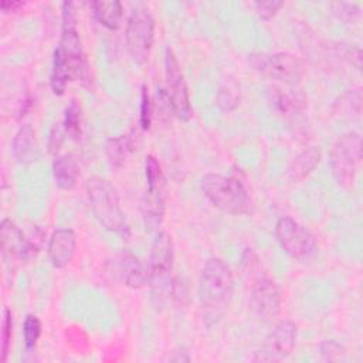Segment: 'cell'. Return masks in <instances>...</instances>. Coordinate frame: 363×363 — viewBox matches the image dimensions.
I'll list each match as a JSON object with an SVG mask.
<instances>
[{"label": "cell", "instance_id": "1", "mask_svg": "<svg viewBox=\"0 0 363 363\" xmlns=\"http://www.w3.org/2000/svg\"><path fill=\"white\" fill-rule=\"evenodd\" d=\"M234 278L228 265L220 258H210L204 264L199 279V298L206 311L221 316L233 298Z\"/></svg>", "mask_w": 363, "mask_h": 363}, {"label": "cell", "instance_id": "2", "mask_svg": "<svg viewBox=\"0 0 363 363\" xmlns=\"http://www.w3.org/2000/svg\"><path fill=\"white\" fill-rule=\"evenodd\" d=\"M200 187L207 200L224 213L242 216L252 211V200L237 177L207 173L201 177Z\"/></svg>", "mask_w": 363, "mask_h": 363}, {"label": "cell", "instance_id": "3", "mask_svg": "<svg viewBox=\"0 0 363 363\" xmlns=\"http://www.w3.org/2000/svg\"><path fill=\"white\" fill-rule=\"evenodd\" d=\"M86 193L94 216L108 231L126 235L129 227L113 186L104 177L92 176L86 182Z\"/></svg>", "mask_w": 363, "mask_h": 363}, {"label": "cell", "instance_id": "4", "mask_svg": "<svg viewBox=\"0 0 363 363\" xmlns=\"http://www.w3.org/2000/svg\"><path fill=\"white\" fill-rule=\"evenodd\" d=\"M360 160H362L360 133L350 130L340 135L335 142L329 156L330 172L336 183L343 187L352 186Z\"/></svg>", "mask_w": 363, "mask_h": 363}, {"label": "cell", "instance_id": "5", "mask_svg": "<svg viewBox=\"0 0 363 363\" xmlns=\"http://www.w3.org/2000/svg\"><path fill=\"white\" fill-rule=\"evenodd\" d=\"M43 237L44 234L40 228H34L30 235H26L16 223L10 218H4L0 224V241L4 262L14 268L17 262L34 258L40 251Z\"/></svg>", "mask_w": 363, "mask_h": 363}, {"label": "cell", "instance_id": "6", "mask_svg": "<svg viewBox=\"0 0 363 363\" xmlns=\"http://www.w3.org/2000/svg\"><path fill=\"white\" fill-rule=\"evenodd\" d=\"M58 48L62 51L69 68L71 81L85 79L88 75V65L85 61L81 37L77 28V14L74 3H62V28Z\"/></svg>", "mask_w": 363, "mask_h": 363}, {"label": "cell", "instance_id": "7", "mask_svg": "<svg viewBox=\"0 0 363 363\" xmlns=\"http://www.w3.org/2000/svg\"><path fill=\"white\" fill-rule=\"evenodd\" d=\"M125 37L133 61L145 64L149 60L155 41V18L146 6L138 4L130 11Z\"/></svg>", "mask_w": 363, "mask_h": 363}, {"label": "cell", "instance_id": "8", "mask_svg": "<svg viewBox=\"0 0 363 363\" xmlns=\"http://www.w3.org/2000/svg\"><path fill=\"white\" fill-rule=\"evenodd\" d=\"M275 237L281 248L294 259H308L316 250L315 235L291 217H281L277 221Z\"/></svg>", "mask_w": 363, "mask_h": 363}, {"label": "cell", "instance_id": "9", "mask_svg": "<svg viewBox=\"0 0 363 363\" xmlns=\"http://www.w3.org/2000/svg\"><path fill=\"white\" fill-rule=\"evenodd\" d=\"M149 284L155 295H162L170 284L173 267V242L167 233L156 234L149 257Z\"/></svg>", "mask_w": 363, "mask_h": 363}, {"label": "cell", "instance_id": "10", "mask_svg": "<svg viewBox=\"0 0 363 363\" xmlns=\"http://www.w3.org/2000/svg\"><path fill=\"white\" fill-rule=\"evenodd\" d=\"M164 75L166 94L169 96L173 113L182 121H189L193 115V109L190 105L187 85L179 61L169 47L164 50Z\"/></svg>", "mask_w": 363, "mask_h": 363}, {"label": "cell", "instance_id": "11", "mask_svg": "<svg viewBox=\"0 0 363 363\" xmlns=\"http://www.w3.org/2000/svg\"><path fill=\"white\" fill-rule=\"evenodd\" d=\"M298 329L291 320L278 322L265 337L262 347L255 352V362H281L286 359L296 343Z\"/></svg>", "mask_w": 363, "mask_h": 363}, {"label": "cell", "instance_id": "12", "mask_svg": "<svg viewBox=\"0 0 363 363\" xmlns=\"http://www.w3.org/2000/svg\"><path fill=\"white\" fill-rule=\"evenodd\" d=\"M250 61L257 71L282 82L298 81L302 71L301 61L289 52L252 54Z\"/></svg>", "mask_w": 363, "mask_h": 363}, {"label": "cell", "instance_id": "13", "mask_svg": "<svg viewBox=\"0 0 363 363\" xmlns=\"http://www.w3.org/2000/svg\"><path fill=\"white\" fill-rule=\"evenodd\" d=\"M248 308L251 315L262 322L272 320L281 311V292L278 285L268 277L258 278L250 292Z\"/></svg>", "mask_w": 363, "mask_h": 363}, {"label": "cell", "instance_id": "14", "mask_svg": "<svg viewBox=\"0 0 363 363\" xmlns=\"http://www.w3.org/2000/svg\"><path fill=\"white\" fill-rule=\"evenodd\" d=\"M113 275L126 286L139 289L149 284V267L130 252L119 254L112 267Z\"/></svg>", "mask_w": 363, "mask_h": 363}, {"label": "cell", "instance_id": "15", "mask_svg": "<svg viewBox=\"0 0 363 363\" xmlns=\"http://www.w3.org/2000/svg\"><path fill=\"white\" fill-rule=\"evenodd\" d=\"M164 180L147 183L140 200V211L146 230H156L164 217Z\"/></svg>", "mask_w": 363, "mask_h": 363}, {"label": "cell", "instance_id": "16", "mask_svg": "<svg viewBox=\"0 0 363 363\" xmlns=\"http://www.w3.org/2000/svg\"><path fill=\"white\" fill-rule=\"evenodd\" d=\"M77 235L71 228H57L48 241V259L54 268H65L74 258Z\"/></svg>", "mask_w": 363, "mask_h": 363}, {"label": "cell", "instance_id": "17", "mask_svg": "<svg viewBox=\"0 0 363 363\" xmlns=\"http://www.w3.org/2000/svg\"><path fill=\"white\" fill-rule=\"evenodd\" d=\"M35 132L31 125H23L14 135L11 142V153L20 163H27L35 156Z\"/></svg>", "mask_w": 363, "mask_h": 363}, {"label": "cell", "instance_id": "18", "mask_svg": "<svg viewBox=\"0 0 363 363\" xmlns=\"http://www.w3.org/2000/svg\"><path fill=\"white\" fill-rule=\"evenodd\" d=\"M52 174L55 184L61 190H71L78 180L79 169L77 160L71 156H60L52 162Z\"/></svg>", "mask_w": 363, "mask_h": 363}, {"label": "cell", "instance_id": "19", "mask_svg": "<svg viewBox=\"0 0 363 363\" xmlns=\"http://www.w3.org/2000/svg\"><path fill=\"white\" fill-rule=\"evenodd\" d=\"M320 162L319 147H308L294 157L288 167V176L291 180H301L306 177Z\"/></svg>", "mask_w": 363, "mask_h": 363}, {"label": "cell", "instance_id": "20", "mask_svg": "<svg viewBox=\"0 0 363 363\" xmlns=\"http://www.w3.org/2000/svg\"><path fill=\"white\" fill-rule=\"evenodd\" d=\"M135 150V138L132 135H122L119 138H111L106 140L105 153L112 167H121L128 156Z\"/></svg>", "mask_w": 363, "mask_h": 363}, {"label": "cell", "instance_id": "21", "mask_svg": "<svg viewBox=\"0 0 363 363\" xmlns=\"http://www.w3.org/2000/svg\"><path fill=\"white\" fill-rule=\"evenodd\" d=\"M94 14L96 20L106 27L108 30H116L121 24V18L123 14L122 4L118 0L113 1H94L92 4Z\"/></svg>", "mask_w": 363, "mask_h": 363}, {"label": "cell", "instance_id": "22", "mask_svg": "<svg viewBox=\"0 0 363 363\" xmlns=\"http://www.w3.org/2000/svg\"><path fill=\"white\" fill-rule=\"evenodd\" d=\"M68 81H71L69 68H68V64L65 61L62 51L57 47L54 50V55H52V69H51V77H50V85H51L52 92L55 95H62Z\"/></svg>", "mask_w": 363, "mask_h": 363}, {"label": "cell", "instance_id": "23", "mask_svg": "<svg viewBox=\"0 0 363 363\" xmlns=\"http://www.w3.org/2000/svg\"><path fill=\"white\" fill-rule=\"evenodd\" d=\"M333 111L342 118H357L362 112V92L359 89L345 92L333 104Z\"/></svg>", "mask_w": 363, "mask_h": 363}, {"label": "cell", "instance_id": "24", "mask_svg": "<svg viewBox=\"0 0 363 363\" xmlns=\"http://www.w3.org/2000/svg\"><path fill=\"white\" fill-rule=\"evenodd\" d=\"M64 132L72 139H77L81 133V106L72 99L65 108L64 113Z\"/></svg>", "mask_w": 363, "mask_h": 363}, {"label": "cell", "instance_id": "25", "mask_svg": "<svg viewBox=\"0 0 363 363\" xmlns=\"http://www.w3.org/2000/svg\"><path fill=\"white\" fill-rule=\"evenodd\" d=\"M272 102L274 105L277 106L278 111L281 112H295V111H299L303 108V99H301L299 96L296 95H292V94H288V92H284L282 89H275L274 92V98H272Z\"/></svg>", "mask_w": 363, "mask_h": 363}, {"label": "cell", "instance_id": "26", "mask_svg": "<svg viewBox=\"0 0 363 363\" xmlns=\"http://www.w3.org/2000/svg\"><path fill=\"white\" fill-rule=\"evenodd\" d=\"M11 335H13V319H11V312L4 308L3 311V319H1V337H0V362L4 363L7 360L9 349H10V342H11Z\"/></svg>", "mask_w": 363, "mask_h": 363}, {"label": "cell", "instance_id": "27", "mask_svg": "<svg viewBox=\"0 0 363 363\" xmlns=\"http://www.w3.org/2000/svg\"><path fill=\"white\" fill-rule=\"evenodd\" d=\"M23 335H24V345L26 347L34 349L37 340L41 335V322L35 315H27L23 325Z\"/></svg>", "mask_w": 363, "mask_h": 363}, {"label": "cell", "instance_id": "28", "mask_svg": "<svg viewBox=\"0 0 363 363\" xmlns=\"http://www.w3.org/2000/svg\"><path fill=\"white\" fill-rule=\"evenodd\" d=\"M330 7H332V11L335 13V16L346 23L354 21L360 16V7L356 3L337 1V3H332Z\"/></svg>", "mask_w": 363, "mask_h": 363}, {"label": "cell", "instance_id": "29", "mask_svg": "<svg viewBox=\"0 0 363 363\" xmlns=\"http://www.w3.org/2000/svg\"><path fill=\"white\" fill-rule=\"evenodd\" d=\"M320 354L328 362H339L345 357V347L335 339H325L319 346Z\"/></svg>", "mask_w": 363, "mask_h": 363}, {"label": "cell", "instance_id": "30", "mask_svg": "<svg viewBox=\"0 0 363 363\" xmlns=\"http://www.w3.org/2000/svg\"><path fill=\"white\" fill-rule=\"evenodd\" d=\"M152 115H153V106L150 102V96L147 92V88L142 86L140 94V115H139V123L143 130H147L152 123Z\"/></svg>", "mask_w": 363, "mask_h": 363}, {"label": "cell", "instance_id": "31", "mask_svg": "<svg viewBox=\"0 0 363 363\" xmlns=\"http://www.w3.org/2000/svg\"><path fill=\"white\" fill-rule=\"evenodd\" d=\"M217 104L223 111H233L238 105V94L235 88L223 86L217 95Z\"/></svg>", "mask_w": 363, "mask_h": 363}, {"label": "cell", "instance_id": "32", "mask_svg": "<svg viewBox=\"0 0 363 363\" xmlns=\"http://www.w3.org/2000/svg\"><path fill=\"white\" fill-rule=\"evenodd\" d=\"M282 4L284 3L281 0H262V1H255L254 7L257 14L262 20H269L277 14V11L282 7Z\"/></svg>", "mask_w": 363, "mask_h": 363}, {"label": "cell", "instance_id": "33", "mask_svg": "<svg viewBox=\"0 0 363 363\" xmlns=\"http://www.w3.org/2000/svg\"><path fill=\"white\" fill-rule=\"evenodd\" d=\"M61 143H62V130H61L60 126L55 125V126L51 129V132H50V140H48L50 152H51V153H55V152L60 149Z\"/></svg>", "mask_w": 363, "mask_h": 363}, {"label": "cell", "instance_id": "34", "mask_svg": "<svg viewBox=\"0 0 363 363\" xmlns=\"http://www.w3.org/2000/svg\"><path fill=\"white\" fill-rule=\"evenodd\" d=\"M24 6V3L23 1H17V0H4V1H1L0 3V7H1V10L3 11H6V13H9V11H16V10H18L20 7H23Z\"/></svg>", "mask_w": 363, "mask_h": 363}]
</instances>
